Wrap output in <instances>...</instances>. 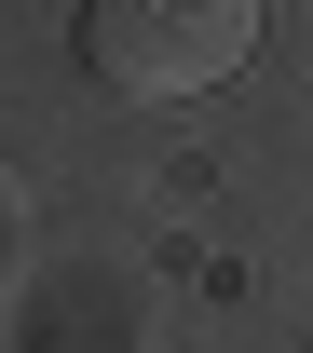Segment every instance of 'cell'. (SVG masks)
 Instances as JSON below:
<instances>
[{
	"mask_svg": "<svg viewBox=\"0 0 313 353\" xmlns=\"http://www.w3.org/2000/svg\"><path fill=\"white\" fill-rule=\"evenodd\" d=\"M259 54V0H82V68L136 109L218 95Z\"/></svg>",
	"mask_w": 313,
	"mask_h": 353,
	"instance_id": "obj_1",
	"label": "cell"
}]
</instances>
